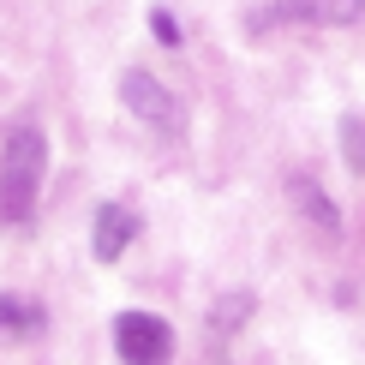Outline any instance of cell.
Listing matches in <instances>:
<instances>
[{
    "instance_id": "6da1fadb",
    "label": "cell",
    "mask_w": 365,
    "mask_h": 365,
    "mask_svg": "<svg viewBox=\"0 0 365 365\" xmlns=\"http://www.w3.org/2000/svg\"><path fill=\"white\" fill-rule=\"evenodd\" d=\"M42 174H48V138L36 126H12L0 144V222L6 227H24L36 216Z\"/></svg>"
},
{
    "instance_id": "7a4b0ae2",
    "label": "cell",
    "mask_w": 365,
    "mask_h": 365,
    "mask_svg": "<svg viewBox=\"0 0 365 365\" xmlns=\"http://www.w3.org/2000/svg\"><path fill=\"white\" fill-rule=\"evenodd\" d=\"M114 354L120 365H168L174 359V329L156 312H120L114 317Z\"/></svg>"
},
{
    "instance_id": "3957f363",
    "label": "cell",
    "mask_w": 365,
    "mask_h": 365,
    "mask_svg": "<svg viewBox=\"0 0 365 365\" xmlns=\"http://www.w3.org/2000/svg\"><path fill=\"white\" fill-rule=\"evenodd\" d=\"M120 102H126V108L138 114L144 126H156L162 138H174L180 120H186V114H180V102L168 96V90H162V78H156V72H144V66L120 72Z\"/></svg>"
},
{
    "instance_id": "277c9868",
    "label": "cell",
    "mask_w": 365,
    "mask_h": 365,
    "mask_svg": "<svg viewBox=\"0 0 365 365\" xmlns=\"http://www.w3.org/2000/svg\"><path fill=\"white\" fill-rule=\"evenodd\" d=\"M365 19V0H276V6L264 12L257 24H359Z\"/></svg>"
},
{
    "instance_id": "5b68a950",
    "label": "cell",
    "mask_w": 365,
    "mask_h": 365,
    "mask_svg": "<svg viewBox=\"0 0 365 365\" xmlns=\"http://www.w3.org/2000/svg\"><path fill=\"white\" fill-rule=\"evenodd\" d=\"M138 240V216H132L126 204H102L96 222H90V252H96V264H120V252Z\"/></svg>"
},
{
    "instance_id": "8992f818",
    "label": "cell",
    "mask_w": 365,
    "mask_h": 365,
    "mask_svg": "<svg viewBox=\"0 0 365 365\" xmlns=\"http://www.w3.org/2000/svg\"><path fill=\"white\" fill-rule=\"evenodd\" d=\"M287 197L306 210V222L317 227V234H341V210L324 197V186H317L312 174H294V180H287Z\"/></svg>"
},
{
    "instance_id": "52a82bcc",
    "label": "cell",
    "mask_w": 365,
    "mask_h": 365,
    "mask_svg": "<svg viewBox=\"0 0 365 365\" xmlns=\"http://www.w3.org/2000/svg\"><path fill=\"white\" fill-rule=\"evenodd\" d=\"M42 324H48V317H42L36 299H24V294H0V329H6V336H36Z\"/></svg>"
},
{
    "instance_id": "ba28073f",
    "label": "cell",
    "mask_w": 365,
    "mask_h": 365,
    "mask_svg": "<svg viewBox=\"0 0 365 365\" xmlns=\"http://www.w3.org/2000/svg\"><path fill=\"white\" fill-rule=\"evenodd\" d=\"M341 144H347V168L365 174V120H354V114L341 120Z\"/></svg>"
},
{
    "instance_id": "9c48e42d",
    "label": "cell",
    "mask_w": 365,
    "mask_h": 365,
    "mask_svg": "<svg viewBox=\"0 0 365 365\" xmlns=\"http://www.w3.org/2000/svg\"><path fill=\"white\" fill-rule=\"evenodd\" d=\"M246 312H252V294H227L222 306H216V329H234Z\"/></svg>"
},
{
    "instance_id": "30bf717a",
    "label": "cell",
    "mask_w": 365,
    "mask_h": 365,
    "mask_svg": "<svg viewBox=\"0 0 365 365\" xmlns=\"http://www.w3.org/2000/svg\"><path fill=\"white\" fill-rule=\"evenodd\" d=\"M150 24H156V42H168V48L180 42V24H174V19H168V12H162V6L150 12Z\"/></svg>"
}]
</instances>
